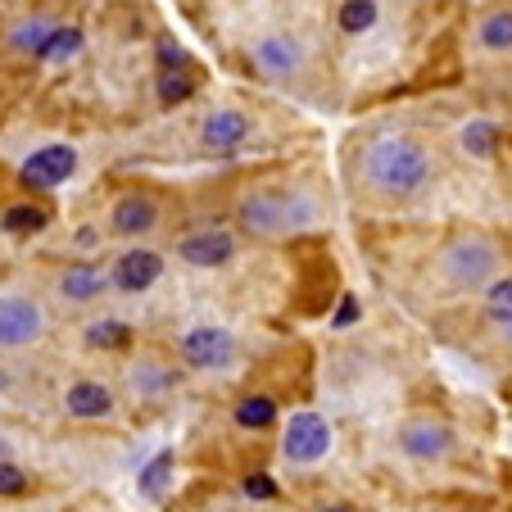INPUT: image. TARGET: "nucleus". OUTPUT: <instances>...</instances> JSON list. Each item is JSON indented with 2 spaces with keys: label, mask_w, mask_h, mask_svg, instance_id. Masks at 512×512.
I'll use <instances>...</instances> for the list:
<instances>
[{
  "label": "nucleus",
  "mask_w": 512,
  "mask_h": 512,
  "mask_svg": "<svg viewBox=\"0 0 512 512\" xmlns=\"http://www.w3.org/2000/svg\"><path fill=\"white\" fill-rule=\"evenodd\" d=\"M363 182L381 200H417L435 182V155L417 136L404 132L372 136L368 150H363Z\"/></svg>",
  "instance_id": "obj_1"
},
{
  "label": "nucleus",
  "mask_w": 512,
  "mask_h": 512,
  "mask_svg": "<svg viewBox=\"0 0 512 512\" xmlns=\"http://www.w3.org/2000/svg\"><path fill=\"white\" fill-rule=\"evenodd\" d=\"M236 223H241V232L259 236V241H277V236L304 232V227L313 223V209H309V200H300V195L254 191V195H245L241 200Z\"/></svg>",
  "instance_id": "obj_2"
},
{
  "label": "nucleus",
  "mask_w": 512,
  "mask_h": 512,
  "mask_svg": "<svg viewBox=\"0 0 512 512\" xmlns=\"http://www.w3.org/2000/svg\"><path fill=\"white\" fill-rule=\"evenodd\" d=\"M499 277V245L490 236H458L440 254V281L449 290H485Z\"/></svg>",
  "instance_id": "obj_3"
},
{
  "label": "nucleus",
  "mask_w": 512,
  "mask_h": 512,
  "mask_svg": "<svg viewBox=\"0 0 512 512\" xmlns=\"http://www.w3.org/2000/svg\"><path fill=\"white\" fill-rule=\"evenodd\" d=\"M331 422L313 408H300V413L286 417V431H281V458L295 467H313L331 454Z\"/></svg>",
  "instance_id": "obj_4"
},
{
  "label": "nucleus",
  "mask_w": 512,
  "mask_h": 512,
  "mask_svg": "<svg viewBox=\"0 0 512 512\" xmlns=\"http://www.w3.org/2000/svg\"><path fill=\"white\" fill-rule=\"evenodd\" d=\"M177 358L191 372H227L236 363V336L227 327H191L177 340Z\"/></svg>",
  "instance_id": "obj_5"
},
{
  "label": "nucleus",
  "mask_w": 512,
  "mask_h": 512,
  "mask_svg": "<svg viewBox=\"0 0 512 512\" xmlns=\"http://www.w3.org/2000/svg\"><path fill=\"white\" fill-rule=\"evenodd\" d=\"M399 454H408L413 463H445L454 454V426L440 422V417H408L395 435Z\"/></svg>",
  "instance_id": "obj_6"
},
{
  "label": "nucleus",
  "mask_w": 512,
  "mask_h": 512,
  "mask_svg": "<svg viewBox=\"0 0 512 512\" xmlns=\"http://www.w3.org/2000/svg\"><path fill=\"white\" fill-rule=\"evenodd\" d=\"M50 318L28 295H0V349H28L46 336Z\"/></svg>",
  "instance_id": "obj_7"
},
{
  "label": "nucleus",
  "mask_w": 512,
  "mask_h": 512,
  "mask_svg": "<svg viewBox=\"0 0 512 512\" xmlns=\"http://www.w3.org/2000/svg\"><path fill=\"white\" fill-rule=\"evenodd\" d=\"M73 173H78V150L64 141H50L23 159L19 182L32 186V191H59L64 182H73Z\"/></svg>",
  "instance_id": "obj_8"
},
{
  "label": "nucleus",
  "mask_w": 512,
  "mask_h": 512,
  "mask_svg": "<svg viewBox=\"0 0 512 512\" xmlns=\"http://www.w3.org/2000/svg\"><path fill=\"white\" fill-rule=\"evenodd\" d=\"M159 277H164V254L150 250V245H132V250H123L114 259V268H109V286L123 290V295H145Z\"/></svg>",
  "instance_id": "obj_9"
},
{
  "label": "nucleus",
  "mask_w": 512,
  "mask_h": 512,
  "mask_svg": "<svg viewBox=\"0 0 512 512\" xmlns=\"http://www.w3.org/2000/svg\"><path fill=\"white\" fill-rule=\"evenodd\" d=\"M254 68H259L263 78H272V82L300 78V68H304L300 37H290V32H268V37H259L254 41Z\"/></svg>",
  "instance_id": "obj_10"
},
{
  "label": "nucleus",
  "mask_w": 512,
  "mask_h": 512,
  "mask_svg": "<svg viewBox=\"0 0 512 512\" xmlns=\"http://www.w3.org/2000/svg\"><path fill=\"white\" fill-rule=\"evenodd\" d=\"M127 390H132L136 404H159V399H168L177 390V368L159 354H141L127 368Z\"/></svg>",
  "instance_id": "obj_11"
},
{
  "label": "nucleus",
  "mask_w": 512,
  "mask_h": 512,
  "mask_svg": "<svg viewBox=\"0 0 512 512\" xmlns=\"http://www.w3.org/2000/svg\"><path fill=\"white\" fill-rule=\"evenodd\" d=\"M177 259L191 268H223L236 259V232L227 227H209V232H191L177 241Z\"/></svg>",
  "instance_id": "obj_12"
},
{
  "label": "nucleus",
  "mask_w": 512,
  "mask_h": 512,
  "mask_svg": "<svg viewBox=\"0 0 512 512\" xmlns=\"http://www.w3.org/2000/svg\"><path fill=\"white\" fill-rule=\"evenodd\" d=\"M159 227V200L145 191H127L114 200V209H109V232L118 236H145Z\"/></svg>",
  "instance_id": "obj_13"
},
{
  "label": "nucleus",
  "mask_w": 512,
  "mask_h": 512,
  "mask_svg": "<svg viewBox=\"0 0 512 512\" xmlns=\"http://www.w3.org/2000/svg\"><path fill=\"white\" fill-rule=\"evenodd\" d=\"M250 132L254 127L241 109H213L200 123V145L213 150V155H232V150H241V145L250 141Z\"/></svg>",
  "instance_id": "obj_14"
},
{
  "label": "nucleus",
  "mask_w": 512,
  "mask_h": 512,
  "mask_svg": "<svg viewBox=\"0 0 512 512\" xmlns=\"http://www.w3.org/2000/svg\"><path fill=\"white\" fill-rule=\"evenodd\" d=\"M114 408H118V395L105 381L82 377L64 390V413L78 417V422H105V417H114Z\"/></svg>",
  "instance_id": "obj_15"
},
{
  "label": "nucleus",
  "mask_w": 512,
  "mask_h": 512,
  "mask_svg": "<svg viewBox=\"0 0 512 512\" xmlns=\"http://www.w3.org/2000/svg\"><path fill=\"white\" fill-rule=\"evenodd\" d=\"M105 290H109V272L100 263H68L59 272V295L68 304H96Z\"/></svg>",
  "instance_id": "obj_16"
},
{
  "label": "nucleus",
  "mask_w": 512,
  "mask_h": 512,
  "mask_svg": "<svg viewBox=\"0 0 512 512\" xmlns=\"http://www.w3.org/2000/svg\"><path fill=\"white\" fill-rule=\"evenodd\" d=\"M82 46H87L82 28H73V23H55L50 37L41 41V50L32 59H37V64H68L73 55H82Z\"/></svg>",
  "instance_id": "obj_17"
},
{
  "label": "nucleus",
  "mask_w": 512,
  "mask_h": 512,
  "mask_svg": "<svg viewBox=\"0 0 512 512\" xmlns=\"http://www.w3.org/2000/svg\"><path fill=\"white\" fill-rule=\"evenodd\" d=\"M46 227H50V209H41V204H32V200H19L0 213V232L5 236H37V232H46Z\"/></svg>",
  "instance_id": "obj_18"
},
{
  "label": "nucleus",
  "mask_w": 512,
  "mask_h": 512,
  "mask_svg": "<svg viewBox=\"0 0 512 512\" xmlns=\"http://www.w3.org/2000/svg\"><path fill=\"white\" fill-rule=\"evenodd\" d=\"M173 467H177V454H173V449H159V454L141 467V476H136V490H141V499H164L168 481H173Z\"/></svg>",
  "instance_id": "obj_19"
},
{
  "label": "nucleus",
  "mask_w": 512,
  "mask_h": 512,
  "mask_svg": "<svg viewBox=\"0 0 512 512\" xmlns=\"http://www.w3.org/2000/svg\"><path fill=\"white\" fill-rule=\"evenodd\" d=\"M277 399L272 395H245L241 404H236V413H232V422L241 426V431H272L277 426Z\"/></svg>",
  "instance_id": "obj_20"
},
{
  "label": "nucleus",
  "mask_w": 512,
  "mask_h": 512,
  "mask_svg": "<svg viewBox=\"0 0 512 512\" xmlns=\"http://www.w3.org/2000/svg\"><path fill=\"white\" fill-rule=\"evenodd\" d=\"M499 141H503V132L490 118H472V123H463V132H458V145H463L472 159H490L494 150H499Z\"/></svg>",
  "instance_id": "obj_21"
},
{
  "label": "nucleus",
  "mask_w": 512,
  "mask_h": 512,
  "mask_svg": "<svg viewBox=\"0 0 512 512\" xmlns=\"http://www.w3.org/2000/svg\"><path fill=\"white\" fill-rule=\"evenodd\" d=\"M82 336H87V345L91 349H127L132 345V327H127V322H118V318H96L91 322L87 331H82Z\"/></svg>",
  "instance_id": "obj_22"
},
{
  "label": "nucleus",
  "mask_w": 512,
  "mask_h": 512,
  "mask_svg": "<svg viewBox=\"0 0 512 512\" xmlns=\"http://www.w3.org/2000/svg\"><path fill=\"white\" fill-rule=\"evenodd\" d=\"M336 23H340L345 37H363V32H372L377 28V0H345L340 14H336Z\"/></svg>",
  "instance_id": "obj_23"
},
{
  "label": "nucleus",
  "mask_w": 512,
  "mask_h": 512,
  "mask_svg": "<svg viewBox=\"0 0 512 512\" xmlns=\"http://www.w3.org/2000/svg\"><path fill=\"white\" fill-rule=\"evenodd\" d=\"M476 41H481L485 50H512V10H490L481 19V28H476Z\"/></svg>",
  "instance_id": "obj_24"
},
{
  "label": "nucleus",
  "mask_w": 512,
  "mask_h": 512,
  "mask_svg": "<svg viewBox=\"0 0 512 512\" xmlns=\"http://www.w3.org/2000/svg\"><path fill=\"white\" fill-rule=\"evenodd\" d=\"M200 91V82L191 78V68H182V73H159V82H155V96H159V105H186V100Z\"/></svg>",
  "instance_id": "obj_25"
},
{
  "label": "nucleus",
  "mask_w": 512,
  "mask_h": 512,
  "mask_svg": "<svg viewBox=\"0 0 512 512\" xmlns=\"http://www.w3.org/2000/svg\"><path fill=\"white\" fill-rule=\"evenodd\" d=\"M50 28H55V23H50V19H41V14H37V19H23L19 28L10 32V46L19 50V55H37V50H41V41L50 37Z\"/></svg>",
  "instance_id": "obj_26"
},
{
  "label": "nucleus",
  "mask_w": 512,
  "mask_h": 512,
  "mask_svg": "<svg viewBox=\"0 0 512 512\" xmlns=\"http://www.w3.org/2000/svg\"><path fill=\"white\" fill-rule=\"evenodd\" d=\"M28 490H32V476L14 458H0V499H19Z\"/></svg>",
  "instance_id": "obj_27"
},
{
  "label": "nucleus",
  "mask_w": 512,
  "mask_h": 512,
  "mask_svg": "<svg viewBox=\"0 0 512 512\" xmlns=\"http://www.w3.org/2000/svg\"><path fill=\"white\" fill-rule=\"evenodd\" d=\"M155 64H159V73H182V68H191V55H186L182 41L159 37V46H155Z\"/></svg>",
  "instance_id": "obj_28"
},
{
  "label": "nucleus",
  "mask_w": 512,
  "mask_h": 512,
  "mask_svg": "<svg viewBox=\"0 0 512 512\" xmlns=\"http://www.w3.org/2000/svg\"><path fill=\"white\" fill-rule=\"evenodd\" d=\"M241 494H245V499H254V503H272L281 490H277V481H272L268 472H250L241 481Z\"/></svg>",
  "instance_id": "obj_29"
},
{
  "label": "nucleus",
  "mask_w": 512,
  "mask_h": 512,
  "mask_svg": "<svg viewBox=\"0 0 512 512\" xmlns=\"http://www.w3.org/2000/svg\"><path fill=\"white\" fill-rule=\"evenodd\" d=\"M485 295H490V309H512V277H494Z\"/></svg>",
  "instance_id": "obj_30"
},
{
  "label": "nucleus",
  "mask_w": 512,
  "mask_h": 512,
  "mask_svg": "<svg viewBox=\"0 0 512 512\" xmlns=\"http://www.w3.org/2000/svg\"><path fill=\"white\" fill-rule=\"evenodd\" d=\"M363 318V304H358V295H345L336 309V318H331V327H354V322Z\"/></svg>",
  "instance_id": "obj_31"
},
{
  "label": "nucleus",
  "mask_w": 512,
  "mask_h": 512,
  "mask_svg": "<svg viewBox=\"0 0 512 512\" xmlns=\"http://www.w3.org/2000/svg\"><path fill=\"white\" fill-rule=\"evenodd\" d=\"M490 322L503 336V345H512V309H490Z\"/></svg>",
  "instance_id": "obj_32"
},
{
  "label": "nucleus",
  "mask_w": 512,
  "mask_h": 512,
  "mask_svg": "<svg viewBox=\"0 0 512 512\" xmlns=\"http://www.w3.org/2000/svg\"><path fill=\"white\" fill-rule=\"evenodd\" d=\"M73 245H78V250H96L100 232H96V227H78V232H73Z\"/></svg>",
  "instance_id": "obj_33"
},
{
  "label": "nucleus",
  "mask_w": 512,
  "mask_h": 512,
  "mask_svg": "<svg viewBox=\"0 0 512 512\" xmlns=\"http://www.w3.org/2000/svg\"><path fill=\"white\" fill-rule=\"evenodd\" d=\"M318 512H358V508H349V503H327V508H318Z\"/></svg>",
  "instance_id": "obj_34"
},
{
  "label": "nucleus",
  "mask_w": 512,
  "mask_h": 512,
  "mask_svg": "<svg viewBox=\"0 0 512 512\" xmlns=\"http://www.w3.org/2000/svg\"><path fill=\"white\" fill-rule=\"evenodd\" d=\"M223 512H241V508H223Z\"/></svg>",
  "instance_id": "obj_35"
}]
</instances>
